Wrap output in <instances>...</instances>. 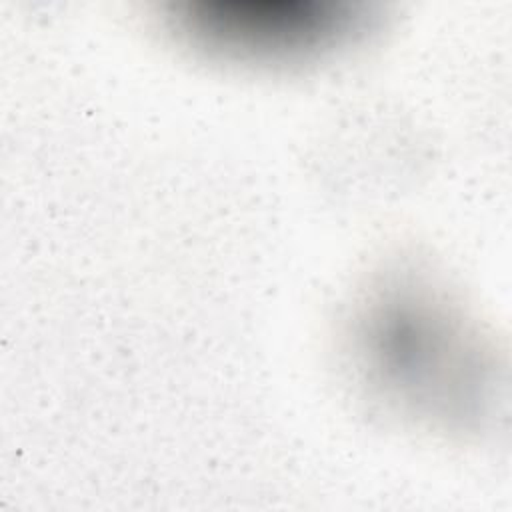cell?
<instances>
[{"mask_svg": "<svg viewBox=\"0 0 512 512\" xmlns=\"http://www.w3.org/2000/svg\"><path fill=\"white\" fill-rule=\"evenodd\" d=\"M180 20L210 46L274 58L330 48L360 16L324 0H224L196 4Z\"/></svg>", "mask_w": 512, "mask_h": 512, "instance_id": "1", "label": "cell"}]
</instances>
